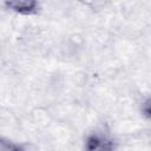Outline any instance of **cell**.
Returning a JSON list of instances; mask_svg holds the SVG:
<instances>
[{
	"label": "cell",
	"mask_w": 151,
	"mask_h": 151,
	"mask_svg": "<svg viewBox=\"0 0 151 151\" xmlns=\"http://www.w3.org/2000/svg\"><path fill=\"white\" fill-rule=\"evenodd\" d=\"M83 151H118V140L110 131L94 129L85 134Z\"/></svg>",
	"instance_id": "obj_1"
},
{
	"label": "cell",
	"mask_w": 151,
	"mask_h": 151,
	"mask_svg": "<svg viewBox=\"0 0 151 151\" xmlns=\"http://www.w3.org/2000/svg\"><path fill=\"white\" fill-rule=\"evenodd\" d=\"M4 6L11 12L22 17H33L41 11V4L37 0H8L4 2Z\"/></svg>",
	"instance_id": "obj_2"
},
{
	"label": "cell",
	"mask_w": 151,
	"mask_h": 151,
	"mask_svg": "<svg viewBox=\"0 0 151 151\" xmlns=\"http://www.w3.org/2000/svg\"><path fill=\"white\" fill-rule=\"evenodd\" d=\"M0 151H35L33 145L26 142L13 140L8 137H0Z\"/></svg>",
	"instance_id": "obj_3"
},
{
	"label": "cell",
	"mask_w": 151,
	"mask_h": 151,
	"mask_svg": "<svg viewBox=\"0 0 151 151\" xmlns=\"http://www.w3.org/2000/svg\"><path fill=\"white\" fill-rule=\"evenodd\" d=\"M140 114L147 119V120H151V94L147 96L140 104Z\"/></svg>",
	"instance_id": "obj_4"
}]
</instances>
